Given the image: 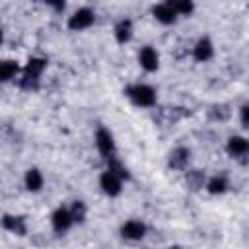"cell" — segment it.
I'll return each mask as SVG.
<instances>
[{
	"instance_id": "obj_15",
	"label": "cell",
	"mask_w": 249,
	"mask_h": 249,
	"mask_svg": "<svg viewBox=\"0 0 249 249\" xmlns=\"http://www.w3.org/2000/svg\"><path fill=\"white\" fill-rule=\"evenodd\" d=\"M134 35V23L130 18H121L115 25H113V37L119 45H126Z\"/></svg>"
},
{
	"instance_id": "obj_13",
	"label": "cell",
	"mask_w": 249,
	"mask_h": 249,
	"mask_svg": "<svg viewBox=\"0 0 249 249\" xmlns=\"http://www.w3.org/2000/svg\"><path fill=\"white\" fill-rule=\"evenodd\" d=\"M138 64L146 70V72H156L160 68V53L152 47V45H146L138 51Z\"/></svg>"
},
{
	"instance_id": "obj_7",
	"label": "cell",
	"mask_w": 249,
	"mask_h": 249,
	"mask_svg": "<svg viewBox=\"0 0 249 249\" xmlns=\"http://www.w3.org/2000/svg\"><path fill=\"white\" fill-rule=\"evenodd\" d=\"M226 152L233 160H249V138L241 134H231L226 140Z\"/></svg>"
},
{
	"instance_id": "obj_22",
	"label": "cell",
	"mask_w": 249,
	"mask_h": 249,
	"mask_svg": "<svg viewBox=\"0 0 249 249\" xmlns=\"http://www.w3.org/2000/svg\"><path fill=\"white\" fill-rule=\"evenodd\" d=\"M107 169L113 171L115 175H119L123 181H130V171H128V167H126L117 156L111 158V160H107Z\"/></svg>"
},
{
	"instance_id": "obj_4",
	"label": "cell",
	"mask_w": 249,
	"mask_h": 249,
	"mask_svg": "<svg viewBox=\"0 0 249 249\" xmlns=\"http://www.w3.org/2000/svg\"><path fill=\"white\" fill-rule=\"evenodd\" d=\"M95 146H97L99 156H101L105 161L117 156L115 136H113V132H111L109 128H105V126H99V128L95 130Z\"/></svg>"
},
{
	"instance_id": "obj_23",
	"label": "cell",
	"mask_w": 249,
	"mask_h": 249,
	"mask_svg": "<svg viewBox=\"0 0 249 249\" xmlns=\"http://www.w3.org/2000/svg\"><path fill=\"white\" fill-rule=\"evenodd\" d=\"M169 2H171L173 10L177 12L179 18H181V16H191V14L196 10V4H195L193 0H169Z\"/></svg>"
},
{
	"instance_id": "obj_26",
	"label": "cell",
	"mask_w": 249,
	"mask_h": 249,
	"mask_svg": "<svg viewBox=\"0 0 249 249\" xmlns=\"http://www.w3.org/2000/svg\"><path fill=\"white\" fill-rule=\"evenodd\" d=\"M167 249H185V247H181V245H169Z\"/></svg>"
},
{
	"instance_id": "obj_12",
	"label": "cell",
	"mask_w": 249,
	"mask_h": 249,
	"mask_svg": "<svg viewBox=\"0 0 249 249\" xmlns=\"http://www.w3.org/2000/svg\"><path fill=\"white\" fill-rule=\"evenodd\" d=\"M2 228L10 233L23 237V235H27V218L21 214H4L2 216Z\"/></svg>"
},
{
	"instance_id": "obj_5",
	"label": "cell",
	"mask_w": 249,
	"mask_h": 249,
	"mask_svg": "<svg viewBox=\"0 0 249 249\" xmlns=\"http://www.w3.org/2000/svg\"><path fill=\"white\" fill-rule=\"evenodd\" d=\"M119 233H121V237L126 239V241H140V239L146 237L148 226H146V222H142V220H138V218H130V220H126V222L121 224Z\"/></svg>"
},
{
	"instance_id": "obj_10",
	"label": "cell",
	"mask_w": 249,
	"mask_h": 249,
	"mask_svg": "<svg viewBox=\"0 0 249 249\" xmlns=\"http://www.w3.org/2000/svg\"><path fill=\"white\" fill-rule=\"evenodd\" d=\"M214 53H216V49H214V43H212L210 37H198L195 41L193 49H191V54H193V58L196 62H208V60H212L214 58Z\"/></svg>"
},
{
	"instance_id": "obj_16",
	"label": "cell",
	"mask_w": 249,
	"mask_h": 249,
	"mask_svg": "<svg viewBox=\"0 0 249 249\" xmlns=\"http://www.w3.org/2000/svg\"><path fill=\"white\" fill-rule=\"evenodd\" d=\"M158 123L163 124V126H171L175 123H179L183 119V109L177 107V105H167V107H161L158 109V115H156Z\"/></svg>"
},
{
	"instance_id": "obj_19",
	"label": "cell",
	"mask_w": 249,
	"mask_h": 249,
	"mask_svg": "<svg viewBox=\"0 0 249 249\" xmlns=\"http://www.w3.org/2000/svg\"><path fill=\"white\" fill-rule=\"evenodd\" d=\"M21 70H23V68H19L18 60H12V58L2 60V64H0V82L8 84V82L19 78V76H21Z\"/></svg>"
},
{
	"instance_id": "obj_8",
	"label": "cell",
	"mask_w": 249,
	"mask_h": 249,
	"mask_svg": "<svg viewBox=\"0 0 249 249\" xmlns=\"http://www.w3.org/2000/svg\"><path fill=\"white\" fill-rule=\"evenodd\" d=\"M191 163V150L187 146H175L167 154V167L171 171H185Z\"/></svg>"
},
{
	"instance_id": "obj_2",
	"label": "cell",
	"mask_w": 249,
	"mask_h": 249,
	"mask_svg": "<svg viewBox=\"0 0 249 249\" xmlns=\"http://www.w3.org/2000/svg\"><path fill=\"white\" fill-rule=\"evenodd\" d=\"M124 95L128 97V101L136 107H142V109H152L156 107L158 103V93L156 89L150 86V84H144V82H134L130 86L124 88Z\"/></svg>"
},
{
	"instance_id": "obj_20",
	"label": "cell",
	"mask_w": 249,
	"mask_h": 249,
	"mask_svg": "<svg viewBox=\"0 0 249 249\" xmlns=\"http://www.w3.org/2000/svg\"><path fill=\"white\" fill-rule=\"evenodd\" d=\"M208 119L214 123H226L231 117V107L228 103H214L208 107Z\"/></svg>"
},
{
	"instance_id": "obj_1",
	"label": "cell",
	"mask_w": 249,
	"mask_h": 249,
	"mask_svg": "<svg viewBox=\"0 0 249 249\" xmlns=\"http://www.w3.org/2000/svg\"><path fill=\"white\" fill-rule=\"evenodd\" d=\"M45 70H47V58L31 56L25 62V66L21 70V76L18 78L19 88L25 89V91H35L39 88V84H41V76H43Z\"/></svg>"
},
{
	"instance_id": "obj_18",
	"label": "cell",
	"mask_w": 249,
	"mask_h": 249,
	"mask_svg": "<svg viewBox=\"0 0 249 249\" xmlns=\"http://www.w3.org/2000/svg\"><path fill=\"white\" fill-rule=\"evenodd\" d=\"M228 189H230V181H228V177L224 173H216V175H212V177L206 179L204 191L208 195H212V196L224 195V193H228Z\"/></svg>"
},
{
	"instance_id": "obj_9",
	"label": "cell",
	"mask_w": 249,
	"mask_h": 249,
	"mask_svg": "<svg viewBox=\"0 0 249 249\" xmlns=\"http://www.w3.org/2000/svg\"><path fill=\"white\" fill-rule=\"evenodd\" d=\"M72 226H74V218H72L68 206H58L51 212V228L56 233H66Z\"/></svg>"
},
{
	"instance_id": "obj_6",
	"label": "cell",
	"mask_w": 249,
	"mask_h": 249,
	"mask_svg": "<svg viewBox=\"0 0 249 249\" xmlns=\"http://www.w3.org/2000/svg\"><path fill=\"white\" fill-rule=\"evenodd\" d=\"M123 185H124V181H123L119 175H115L113 171H109V169H105V171L99 175V189H101V193H103L105 196H109V198L119 196V195L123 193Z\"/></svg>"
},
{
	"instance_id": "obj_3",
	"label": "cell",
	"mask_w": 249,
	"mask_h": 249,
	"mask_svg": "<svg viewBox=\"0 0 249 249\" xmlns=\"http://www.w3.org/2000/svg\"><path fill=\"white\" fill-rule=\"evenodd\" d=\"M93 23H95V12L88 6H82V8L74 10L66 19V25H68L70 31H86Z\"/></svg>"
},
{
	"instance_id": "obj_17",
	"label": "cell",
	"mask_w": 249,
	"mask_h": 249,
	"mask_svg": "<svg viewBox=\"0 0 249 249\" xmlns=\"http://www.w3.org/2000/svg\"><path fill=\"white\" fill-rule=\"evenodd\" d=\"M45 185V177L41 173L39 167H29L25 173H23V187L29 191V193H39Z\"/></svg>"
},
{
	"instance_id": "obj_11",
	"label": "cell",
	"mask_w": 249,
	"mask_h": 249,
	"mask_svg": "<svg viewBox=\"0 0 249 249\" xmlns=\"http://www.w3.org/2000/svg\"><path fill=\"white\" fill-rule=\"evenodd\" d=\"M152 16H154V19H156L158 23H161V25H173V23L179 19V16H177V12L173 10V6H171L169 0H167V2L154 4V6H152Z\"/></svg>"
},
{
	"instance_id": "obj_25",
	"label": "cell",
	"mask_w": 249,
	"mask_h": 249,
	"mask_svg": "<svg viewBox=\"0 0 249 249\" xmlns=\"http://www.w3.org/2000/svg\"><path fill=\"white\" fill-rule=\"evenodd\" d=\"M47 6L53 8L54 12H64V10H66V2H62V0H58V2H49Z\"/></svg>"
},
{
	"instance_id": "obj_14",
	"label": "cell",
	"mask_w": 249,
	"mask_h": 249,
	"mask_svg": "<svg viewBox=\"0 0 249 249\" xmlns=\"http://www.w3.org/2000/svg\"><path fill=\"white\" fill-rule=\"evenodd\" d=\"M206 173L202 171V169H198V167H191V169H187L185 171V179H183V183H185V189L187 191H191V193H198V191H202L204 187H206Z\"/></svg>"
},
{
	"instance_id": "obj_24",
	"label": "cell",
	"mask_w": 249,
	"mask_h": 249,
	"mask_svg": "<svg viewBox=\"0 0 249 249\" xmlns=\"http://www.w3.org/2000/svg\"><path fill=\"white\" fill-rule=\"evenodd\" d=\"M239 123H241L243 128L249 130V103H243L239 107Z\"/></svg>"
},
{
	"instance_id": "obj_21",
	"label": "cell",
	"mask_w": 249,
	"mask_h": 249,
	"mask_svg": "<svg viewBox=\"0 0 249 249\" xmlns=\"http://www.w3.org/2000/svg\"><path fill=\"white\" fill-rule=\"evenodd\" d=\"M68 208H70V214L74 218V224H84L86 222V218H88V204L84 200L76 198V200H72V204Z\"/></svg>"
}]
</instances>
